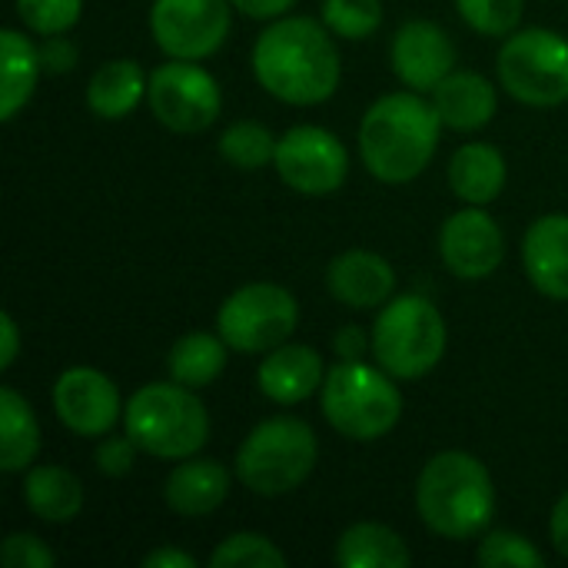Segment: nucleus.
Listing matches in <instances>:
<instances>
[{"label": "nucleus", "instance_id": "obj_3", "mask_svg": "<svg viewBox=\"0 0 568 568\" xmlns=\"http://www.w3.org/2000/svg\"><path fill=\"white\" fill-rule=\"evenodd\" d=\"M419 519L446 539H473L496 516V489L489 469L459 449L426 463L416 483Z\"/></svg>", "mask_w": 568, "mask_h": 568}, {"label": "nucleus", "instance_id": "obj_38", "mask_svg": "<svg viewBox=\"0 0 568 568\" xmlns=\"http://www.w3.org/2000/svg\"><path fill=\"white\" fill-rule=\"evenodd\" d=\"M236 10H243L246 17H256V20H273V17H283L296 0H230Z\"/></svg>", "mask_w": 568, "mask_h": 568}, {"label": "nucleus", "instance_id": "obj_31", "mask_svg": "<svg viewBox=\"0 0 568 568\" xmlns=\"http://www.w3.org/2000/svg\"><path fill=\"white\" fill-rule=\"evenodd\" d=\"M456 10L486 37H506L523 20V0H456Z\"/></svg>", "mask_w": 568, "mask_h": 568}, {"label": "nucleus", "instance_id": "obj_29", "mask_svg": "<svg viewBox=\"0 0 568 568\" xmlns=\"http://www.w3.org/2000/svg\"><path fill=\"white\" fill-rule=\"evenodd\" d=\"M213 568H283L286 556L256 532H236L220 542V549L210 556Z\"/></svg>", "mask_w": 568, "mask_h": 568}, {"label": "nucleus", "instance_id": "obj_2", "mask_svg": "<svg viewBox=\"0 0 568 568\" xmlns=\"http://www.w3.org/2000/svg\"><path fill=\"white\" fill-rule=\"evenodd\" d=\"M443 116L416 93H389L376 100L359 126L366 170L383 183L416 180L439 146Z\"/></svg>", "mask_w": 568, "mask_h": 568}, {"label": "nucleus", "instance_id": "obj_33", "mask_svg": "<svg viewBox=\"0 0 568 568\" xmlns=\"http://www.w3.org/2000/svg\"><path fill=\"white\" fill-rule=\"evenodd\" d=\"M83 0H17V17L43 37L67 33L80 20Z\"/></svg>", "mask_w": 568, "mask_h": 568}, {"label": "nucleus", "instance_id": "obj_25", "mask_svg": "<svg viewBox=\"0 0 568 568\" xmlns=\"http://www.w3.org/2000/svg\"><path fill=\"white\" fill-rule=\"evenodd\" d=\"M40 453V426L17 389H0V469L23 473Z\"/></svg>", "mask_w": 568, "mask_h": 568}, {"label": "nucleus", "instance_id": "obj_12", "mask_svg": "<svg viewBox=\"0 0 568 568\" xmlns=\"http://www.w3.org/2000/svg\"><path fill=\"white\" fill-rule=\"evenodd\" d=\"M150 30L173 60H203L230 33V0H156Z\"/></svg>", "mask_w": 568, "mask_h": 568}, {"label": "nucleus", "instance_id": "obj_6", "mask_svg": "<svg viewBox=\"0 0 568 568\" xmlns=\"http://www.w3.org/2000/svg\"><path fill=\"white\" fill-rule=\"evenodd\" d=\"M316 456V436L303 419L273 416L243 439L236 476L256 496H286L313 473Z\"/></svg>", "mask_w": 568, "mask_h": 568}, {"label": "nucleus", "instance_id": "obj_40", "mask_svg": "<svg viewBox=\"0 0 568 568\" xmlns=\"http://www.w3.org/2000/svg\"><path fill=\"white\" fill-rule=\"evenodd\" d=\"M549 532H552V546L568 559V493L556 503V509H552Z\"/></svg>", "mask_w": 568, "mask_h": 568}, {"label": "nucleus", "instance_id": "obj_39", "mask_svg": "<svg viewBox=\"0 0 568 568\" xmlns=\"http://www.w3.org/2000/svg\"><path fill=\"white\" fill-rule=\"evenodd\" d=\"M143 568H196V559L183 549H173V546H163L156 552H150L143 559Z\"/></svg>", "mask_w": 568, "mask_h": 568}, {"label": "nucleus", "instance_id": "obj_4", "mask_svg": "<svg viewBox=\"0 0 568 568\" xmlns=\"http://www.w3.org/2000/svg\"><path fill=\"white\" fill-rule=\"evenodd\" d=\"M123 423L136 449L160 459H190L210 436L203 403L180 383H150L136 389L123 406Z\"/></svg>", "mask_w": 568, "mask_h": 568}, {"label": "nucleus", "instance_id": "obj_20", "mask_svg": "<svg viewBox=\"0 0 568 568\" xmlns=\"http://www.w3.org/2000/svg\"><path fill=\"white\" fill-rule=\"evenodd\" d=\"M433 106L443 116V126L469 133V130L486 126L496 116L499 97H496V87L486 77L469 73V70H459V73L453 70L433 90Z\"/></svg>", "mask_w": 568, "mask_h": 568}, {"label": "nucleus", "instance_id": "obj_8", "mask_svg": "<svg viewBox=\"0 0 568 568\" xmlns=\"http://www.w3.org/2000/svg\"><path fill=\"white\" fill-rule=\"evenodd\" d=\"M503 87L529 106H559L568 100V40L556 30H519L499 50Z\"/></svg>", "mask_w": 568, "mask_h": 568}, {"label": "nucleus", "instance_id": "obj_24", "mask_svg": "<svg viewBox=\"0 0 568 568\" xmlns=\"http://www.w3.org/2000/svg\"><path fill=\"white\" fill-rule=\"evenodd\" d=\"M336 562L343 568H406L413 556L393 529L379 523H359L339 536Z\"/></svg>", "mask_w": 568, "mask_h": 568}, {"label": "nucleus", "instance_id": "obj_5", "mask_svg": "<svg viewBox=\"0 0 568 568\" xmlns=\"http://www.w3.org/2000/svg\"><path fill=\"white\" fill-rule=\"evenodd\" d=\"M323 416L336 433L356 443H373L393 433L403 416V396L393 376L379 366L343 359L326 373L323 383Z\"/></svg>", "mask_w": 568, "mask_h": 568}, {"label": "nucleus", "instance_id": "obj_35", "mask_svg": "<svg viewBox=\"0 0 568 568\" xmlns=\"http://www.w3.org/2000/svg\"><path fill=\"white\" fill-rule=\"evenodd\" d=\"M133 449L136 443L130 436H110L97 449V469L103 476H126L133 469Z\"/></svg>", "mask_w": 568, "mask_h": 568}, {"label": "nucleus", "instance_id": "obj_21", "mask_svg": "<svg viewBox=\"0 0 568 568\" xmlns=\"http://www.w3.org/2000/svg\"><path fill=\"white\" fill-rule=\"evenodd\" d=\"M449 186L469 206L493 203L506 186V156L493 143H466L453 153Z\"/></svg>", "mask_w": 568, "mask_h": 568}, {"label": "nucleus", "instance_id": "obj_37", "mask_svg": "<svg viewBox=\"0 0 568 568\" xmlns=\"http://www.w3.org/2000/svg\"><path fill=\"white\" fill-rule=\"evenodd\" d=\"M333 346H336V356H339V359L359 363L363 353H366V346H369V339H366V333H363L359 326H343V329L336 333Z\"/></svg>", "mask_w": 568, "mask_h": 568}, {"label": "nucleus", "instance_id": "obj_36", "mask_svg": "<svg viewBox=\"0 0 568 568\" xmlns=\"http://www.w3.org/2000/svg\"><path fill=\"white\" fill-rule=\"evenodd\" d=\"M37 50H40V67L47 73H70L73 63H77V43L60 37V33L47 37Z\"/></svg>", "mask_w": 568, "mask_h": 568}, {"label": "nucleus", "instance_id": "obj_7", "mask_svg": "<svg viewBox=\"0 0 568 568\" xmlns=\"http://www.w3.org/2000/svg\"><path fill=\"white\" fill-rule=\"evenodd\" d=\"M373 353L393 379L426 376L446 353V323L439 310L413 293L386 303L373 326Z\"/></svg>", "mask_w": 568, "mask_h": 568}, {"label": "nucleus", "instance_id": "obj_28", "mask_svg": "<svg viewBox=\"0 0 568 568\" xmlns=\"http://www.w3.org/2000/svg\"><path fill=\"white\" fill-rule=\"evenodd\" d=\"M220 153L226 163L240 170H260L276 156V140L263 123L253 120H236L223 130L220 136Z\"/></svg>", "mask_w": 568, "mask_h": 568}, {"label": "nucleus", "instance_id": "obj_11", "mask_svg": "<svg viewBox=\"0 0 568 568\" xmlns=\"http://www.w3.org/2000/svg\"><path fill=\"white\" fill-rule=\"evenodd\" d=\"M276 173L286 186L306 196L336 193L346 183L349 156L336 133L323 126H293L276 140Z\"/></svg>", "mask_w": 568, "mask_h": 568}, {"label": "nucleus", "instance_id": "obj_9", "mask_svg": "<svg viewBox=\"0 0 568 568\" xmlns=\"http://www.w3.org/2000/svg\"><path fill=\"white\" fill-rule=\"evenodd\" d=\"M300 320V306L290 290L276 283H250L226 296L216 316V329L230 349L270 353L283 346Z\"/></svg>", "mask_w": 568, "mask_h": 568}, {"label": "nucleus", "instance_id": "obj_15", "mask_svg": "<svg viewBox=\"0 0 568 568\" xmlns=\"http://www.w3.org/2000/svg\"><path fill=\"white\" fill-rule=\"evenodd\" d=\"M456 63L449 33L433 20H409L393 40V70L413 90H436Z\"/></svg>", "mask_w": 568, "mask_h": 568}, {"label": "nucleus", "instance_id": "obj_22", "mask_svg": "<svg viewBox=\"0 0 568 568\" xmlns=\"http://www.w3.org/2000/svg\"><path fill=\"white\" fill-rule=\"evenodd\" d=\"M23 503L37 519L67 526L83 509V486L63 466H33L23 483Z\"/></svg>", "mask_w": 568, "mask_h": 568}, {"label": "nucleus", "instance_id": "obj_27", "mask_svg": "<svg viewBox=\"0 0 568 568\" xmlns=\"http://www.w3.org/2000/svg\"><path fill=\"white\" fill-rule=\"evenodd\" d=\"M0 50H3V106L0 116L13 120L20 113V106H27V100L33 97L37 77H40V50L17 30H3L0 33Z\"/></svg>", "mask_w": 568, "mask_h": 568}, {"label": "nucleus", "instance_id": "obj_13", "mask_svg": "<svg viewBox=\"0 0 568 568\" xmlns=\"http://www.w3.org/2000/svg\"><path fill=\"white\" fill-rule=\"evenodd\" d=\"M53 409L77 436H106L120 419V393L110 376L90 366H73L53 383Z\"/></svg>", "mask_w": 568, "mask_h": 568}, {"label": "nucleus", "instance_id": "obj_19", "mask_svg": "<svg viewBox=\"0 0 568 568\" xmlns=\"http://www.w3.org/2000/svg\"><path fill=\"white\" fill-rule=\"evenodd\" d=\"M166 506L183 519L210 516L230 496V473L216 459H190L180 463L166 479Z\"/></svg>", "mask_w": 568, "mask_h": 568}, {"label": "nucleus", "instance_id": "obj_16", "mask_svg": "<svg viewBox=\"0 0 568 568\" xmlns=\"http://www.w3.org/2000/svg\"><path fill=\"white\" fill-rule=\"evenodd\" d=\"M326 286L329 293L353 310H376L383 306L393 290H396V273L393 266L369 253V250H346L339 253L329 270H326Z\"/></svg>", "mask_w": 568, "mask_h": 568}, {"label": "nucleus", "instance_id": "obj_17", "mask_svg": "<svg viewBox=\"0 0 568 568\" xmlns=\"http://www.w3.org/2000/svg\"><path fill=\"white\" fill-rule=\"evenodd\" d=\"M323 383H326L323 359L313 346H303V343H293V346L283 343L270 349V356L260 363V389L280 406L310 399Z\"/></svg>", "mask_w": 568, "mask_h": 568}, {"label": "nucleus", "instance_id": "obj_32", "mask_svg": "<svg viewBox=\"0 0 568 568\" xmlns=\"http://www.w3.org/2000/svg\"><path fill=\"white\" fill-rule=\"evenodd\" d=\"M476 562L486 568H503V566H519V568H542L546 556L519 532H493L483 539Z\"/></svg>", "mask_w": 568, "mask_h": 568}, {"label": "nucleus", "instance_id": "obj_18", "mask_svg": "<svg viewBox=\"0 0 568 568\" xmlns=\"http://www.w3.org/2000/svg\"><path fill=\"white\" fill-rule=\"evenodd\" d=\"M523 260L532 286L552 300H568V216L552 213L529 226Z\"/></svg>", "mask_w": 568, "mask_h": 568}, {"label": "nucleus", "instance_id": "obj_30", "mask_svg": "<svg viewBox=\"0 0 568 568\" xmlns=\"http://www.w3.org/2000/svg\"><path fill=\"white\" fill-rule=\"evenodd\" d=\"M323 23L336 37L363 40L383 23V3L379 0H326L323 3Z\"/></svg>", "mask_w": 568, "mask_h": 568}, {"label": "nucleus", "instance_id": "obj_41", "mask_svg": "<svg viewBox=\"0 0 568 568\" xmlns=\"http://www.w3.org/2000/svg\"><path fill=\"white\" fill-rule=\"evenodd\" d=\"M0 336H3V353H0V369H10L13 359H17V349H20V336H17V323L10 313H3L0 320Z\"/></svg>", "mask_w": 568, "mask_h": 568}, {"label": "nucleus", "instance_id": "obj_23", "mask_svg": "<svg viewBox=\"0 0 568 568\" xmlns=\"http://www.w3.org/2000/svg\"><path fill=\"white\" fill-rule=\"evenodd\" d=\"M146 77L136 60H110L87 83V103L103 120H123L146 97Z\"/></svg>", "mask_w": 568, "mask_h": 568}, {"label": "nucleus", "instance_id": "obj_14", "mask_svg": "<svg viewBox=\"0 0 568 568\" xmlns=\"http://www.w3.org/2000/svg\"><path fill=\"white\" fill-rule=\"evenodd\" d=\"M439 253L443 263L453 270V276L486 280L499 270L506 256V240L499 223L483 206H469L446 220L439 236Z\"/></svg>", "mask_w": 568, "mask_h": 568}, {"label": "nucleus", "instance_id": "obj_10", "mask_svg": "<svg viewBox=\"0 0 568 568\" xmlns=\"http://www.w3.org/2000/svg\"><path fill=\"white\" fill-rule=\"evenodd\" d=\"M146 100L173 133H200L220 116V83L193 60H173L150 73Z\"/></svg>", "mask_w": 568, "mask_h": 568}, {"label": "nucleus", "instance_id": "obj_1", "mask_svg": "<svg viewBox=\"0 0 568 568\" xmlns=\"http://www.w3.org/2000/svg\"><path fill=\"white\" fill-rule=\"evenodd\" d=\"M256 80L283 103L316 106L339 87V53L329 33L310 17H283L253 47Z\"/></svg>", "mask_w": 568, "mask_h": 568}, {"label": "nucleus", "instance_id": "obj_26", "mask_svg": "<svg viewBox=\"0 0 568 568\" xmlns=\"http://www.w3.org/2000/svg\"><path fill=\"white\" fill-rule=\"evenodd\" d=\"M166 363L173 383L203 389L226 369V339L213 333H186L173 343Z\"/></svg>", "mask_w": 568, "mask_h": 568}, {"label": "nucleus", "instance_id": "obj_34", "mask_svg": "<svg viewBox=\"0 0 568 568\" xmlns=\"http://www.w3.org/2000/svg\"><path fill=\"white\" fill-rule=\"evenodd\" d=\"M7 568H50L53 566V552L30 532H13L3 539V552H0Z\"/></svg>", "mask_w": 568, "mask_h": 568}]
</instances>
